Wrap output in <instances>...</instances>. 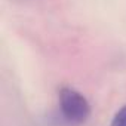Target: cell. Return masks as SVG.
Here are the masks:
<instances>
[{"mask_svg": "<svg viewBox=\"0 0 126 126\" xmlns=\"http://www.w3.org/2000/svg\"><path fill=\"white\" fill-rule=\"evenodd\" d=\"M110 126H126V105H123L113 117Z\"/></svg>", "mask_w": 126, "mask_h": 126, "instance_id": "2", "label": "cell"}, {"mask_svg": "<svg viewBox=\"0 0 126 126\" xmlns=\"http://www.w3.org/2000/svg\"><path fill=\"white\" fill-rule=\"evenodd\" d=\"M59 113L68 125H82L91 116V104L86 96L74 88L64 86L58 92Z\"/></svg>", "mask_w": 126, "mask_h": 126, "instance_id": "1", "label": "cell"}]
</instances>
